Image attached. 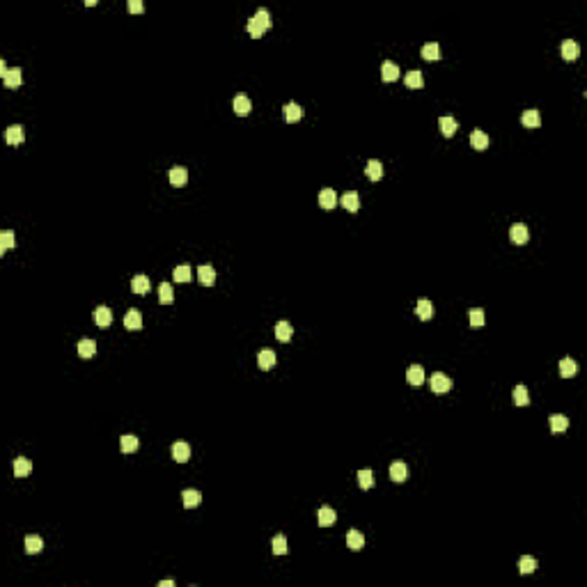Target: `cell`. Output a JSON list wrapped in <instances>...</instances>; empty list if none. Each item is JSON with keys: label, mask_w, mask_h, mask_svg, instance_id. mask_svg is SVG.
<instances>
[{"label": "cell", "mask_w": 587, "mask_h": 587, "mask_svg": "<svg viewBox=\"0 0 587 587\" xmlns=\"http://www.w3.org/2000/svg\"><path fill=\"white\" fill-rule=\"evenodd\" d=\"M246 28H248V32L253 37H262L264 30H269V28H271V14H269V10L259 7V10L248 19V25H246Z\"/></svg>", "instance_id": "1"}, {"label": "cell", "mask_w": 587, "mask_h": 587, "mask_svg": "<svg viewBox=\"0 0 587 587\" xmlns=\"http://www.w3.org/2000/svg\"><path fill=\"white\" fill-rule=\"evenodd\" d=\"M429 385H431L433 393H448L452 388V378L443 372H433L431 378H429Z\"/></svg>", "instance_id": "2"}, {"label": "cell", "mask_w": 587, "mask_h": 587, "mask_svg": "<svg viewBox=\"0 0 587 587\" xmlns=\"http://www.w3.org/2000/svg\"><path fill=\"white\" fill-rule=\"evenodd\" d=\"M509 239H512L514 243L523 246L527 239H530V229H527V225H523V223L512 225V227H509Z\"/></svg>", "instance_id": "3"}, {"label": "cell", "mask_w": 587, "mask_h": 587, "mask_svg": "<svg viewBox=\"0 0 587 587\" xmlns=\"http://www.w3.org/2000/svg\"><path fill=\"white\" fill-rule=\"evenodd\" d=\"M198 280L200 284H204V287H211V284L216 282V269L211 266V264H202L198 269Z\"/></svg>", "instance_id": "4"}, {"label": "cell", "mask_w": 587, "mask_h": 587, "mask_svg": "<svg viewBox=\"0 0 587 587\" xmlns=\"http://www.w3.org/2000/svg\"><path fill=\"white\" fill-rule=\"evenodd\" d=\"M181 503L188 509L198 507V505L202 503V493H200L198 488H184V491H181Z\"/></svg>", "instance_id": "5"}, {"label": "cell", "mask_w": 587, "mask_h": 587, "mask_svg": "<svg viewBox=\"0 0 587 587\" xmlns=\"http://www.w3.org/2000/svg\"><path fill=\"white\" fill-rule=\"evenodd\" d=\"M172 457H174V461L186 463L190 459V445L186 443V441H177V443L172 445Z\"/></svg>", "instance_id": "6"}, {"label": "cell", "mask_w": 587, "mask_h": 587, "mask_svg": "<svg viewBox=\"0 0 587 587\" xmlns=\"http://www.w3.org/2000/svg\"><path fill=\"white\" fill-rule=\"evenodd\" d=\"M438 126H441V133H443L445 138H452V135L457 133V129H459L457 120H454L452 115H443V117L438 120Z\"/></svg>", "instance_id": "7"}, {"label": "cell", "mask_w": 587, "mask_h": 587, "mask_svg": "<svg viewBox=\"0 0 587 587\" xmlns=\"http://www.w3.org/2000/svg\"><path fill=\"white\" fill-rule=\"evenodd\" d=\"M170 184L177 186V188H181V186L188 184V170L181 168V165H177V168L170 170Z\"/></svg>", "instance_id": "8"}, {"label": "cell", "mask_w": 587, "mask_h": 587, "mask_svg": "<svg viewBox=\"0 0 587 587\" xmlns=\"http://www.w3.org/2000/svg\"><path fill=\"white\" fill-rule=\"evenodd\" d=\"M521 122L527 126V129H537V126L542 124V115H539L537 108H527V110H523Z\"/></svg>", "instance_id": "9"}, {"label": "cell", "mask_w": 587, "mask_h": 587, "mask_svg": "<svg viewBox=\"0 0 587 587\" xmlns=\"http://www.w3.org/2000/svg\"><path fill=\"white\" fill-rule=\"evenodd\" d=\"M150 287H152L150 278H147V275H142V273L133 275V280H131V289H133V294H138V296L147 294V291H150Z\"/></svg>", "instance_id": "10"}, {"label": "cell", "mask_w": 587, "mask_h": 587, "mask_svg": "<svg viewBox=\"0 0 587 587\" xmlns=\"http://www.w3.org/2000/svg\"><path fill=\"white\" fill-rule=\"evenodd\" d=\"M275 351L273 349H262L257 354V363H259V367L262 369H271V367H275Z\"/></svg>", "instance_id": "11"}, {"label": "cell", "mask_w": 587, "mask_h": 587, "mask_svg": "<svg viewBox=\"0 0 587 587\" xmlns=\"http://www.w3.org/2000/svg\"><path fill=\"white\" fill-rule=\"evenodd\" d=\"M406 381L411 385H422L424 383V367L422 365H411L406 372Z\"/></svg>", "instance_id": "12"}, {"label": "cell", "mask_w": 587, "mask_h": 587, "mask_svg": "<svg viewBox=\"0 0 587 587\" xmlns=\"http://www.w3.org/2000/svg\"><path fill=\"white\" fill-rule=\"evenodd\" d=\"M94 321L96 326H110V321H113V310L108 308V305H99V308L94 310Z\"/></svg>", "instance_id": "13"}, {"label": "cell", "mask_w": 587, "mask_h": 587, "mask_svg": "<svg viewBox=\"0 0 587 587\" xmlns=\"http://www.w3.org/2000/svg\"><path fill=\"white\" fill-rule=\"evenodd\" d=\"M390 477H393V482H406V479H408V466L404 461H395L393 466H390Z\"/></svg>", "instance_id": "14"}, {"label": "cell", "mask_w": 587, "mask_h": 587, "mask_svg": "<svg viewBox=\"0 0 587 587\" xmlns=\"http://www.w3.org/2000/svg\"><path fill=\"white\" fill-rule=\"evenodd\" d=\"M365 174H367L372 181H378L381 177H383V165H381V161L376 159H369L367 165H365Z\"/></svg>", "instance_id": "15"}, {"label": "cell", "mask_w": 587, "mask_h": 587, "mask_svg": "<svg viewBox=\"0 0 587 587\" xmlns=\"http://www.w3.org/2000/svg\"><path fill=\"white\" fill-rule=\"evenodd\" d=\"M124 326H126L129 330H138L140 326H142V314H140V310L131 308L129 312L124 314Z\"/></svg>", "instance_id": "16"}, {"label": "cell", "mask_w": 587, "mask_h": 587, "mask_svg": "<svg viewBox=\"0 0 587 587\" xmlns=\"http://www.w3.org/2000/svg\"><path fill=\"white\" fill-rule=\"evenodd\" d=\"M548 422H551V431L553 433H562V431H567V429H569V418H567V415H562V413L551 415Z\"/></svg>", "instance_id": "17"}, {"label": "cell", "mask_w": 587, "mask_h": 587, "mask_svg": "<svg viewBox=\"0 0 587 587\" xmlns=\"http://www.w3.org/2000/svg\"><path fill=\"white\" fill-rule=\"evenodd\" d=\"M339 202H342V207L347 211H358L360 209V198H358V193H356V190H347V193L342 195V200H339Z\"/></svg>", "instance_id": "18"}, {"label": "cell", "mask_w": 587, "mask_h": 587, "mask_svg": "<svg viewBox=\"0 0 587 587\" xmlns=\"http://www.w3.org/2000/svg\"><path fill=\"white\" fill-rule=\"evenodd\" d=\"M3 80H5L7 87H19V85L23 83V71H21L19 67H14V69H7L5 74H3Z\"/></svg>", "instance_id": "19"}, {"label": "cell", "mask_w": 587, "mask_h": 587, "mask_svg": "<svg viewBox=\"0 0 587 587\" xmlns=\"http://www.w3.org/2000/svg\"><path fill=\"white\" fill-rule=\"evenodd\" d=\"M381 78L388 80V83H393V80L399 78V67L395 65L393 60H385L383 65H381Z\"/></svg>", "instance_id": "20"}, {"label": "cell", "mask_w": 587, "mask_h": 587, "mask_svg": "<svg viewBox=\"0 0 587 587\" xmlns=\"http://www.w3.org/2000/svg\"><path fill=\"white\" fill-rule=\"evenodd\" d=\"M232 106H234V113L241 115V117H243V115H248L250 108H253V104H250V99L246 94H236V96H234Z\"/></svg>", "instance_id": "21"}, {"label": "cell", "mask_w": 587, "mask_h": 587, "mask_svg": "<svg viewBox=\"0 0 587 587\" xmlns=\"http://www.w3.org/2000/svg\"><path fill=\"white\" fill-rule=\"evenodd\" d=\"M5 138L10 144H21L25 140V133H23V126L21 124H12L10 129L5 131Z\"/></svg>", "instance_id": "22"}, {"label": "cell", "mask_w": 587, "mask_h": 587, "mask_svg": "<svg viewBox=\"0 0 587 587\" xmlns=\"http://www.w3.org/2000/svg\"><path fill=\"white\" fill-rule=\"evenodd\" d=\"M301 117H303V108H301L299 104L289 101V104L284 106V120H287L289 124H294V122H299Z\"/></svg>", "instance_id": "23"}, {"label": "cell", "mask_w": 587, "mask_h": 587, "mask_svg": "<svg viewBox=\"0 0 587 587\" xmlns=\"http://www.w3.org/2000/svg\"><path fill=\"white\" fill-rule=\"evenodd\" d=\"M319 525L321 527H328V525H333L335 523V518H337V514H335V509L333 507H328V505H324V507L319 509Z\"/></svg>", "instance_id": "24"}, {"label": "cell", "mask_w": 587, "mask_h": 587, "mask_svg": "<svg viewBox=\"0 0 587 587\" xmlns=\"http://www.w3.org/2000/svg\"><path fill=\"white\" fill-rule=\"evenodd\" d=\"M578 53H580L578 41H573V39H564L562 41V58H564V60H576Z\"/></svg>", "instance_id": "25"}, {"label": "cell", "mask_w": 587, "mask_h": 587, "mask_svg": "<svg viewBox=\"0 0 587 587\" xmlns=\"http://www.w3.org/2000/svg\"><path fill=\"white\" fill-rule=\"evenodd\" d=\"M319 204H321L324 209H333L335 204H337V193H335L333 188H324L319 193Z\"/></svg>", "instance_id": "26"}, {"label": "cell", "mask_w": 587, "mask_h": 587, "mask_svg": "<svg viewBox=\"0 0 587 587\" xmlns=\"http://www.w3.org/2000/svg\"><path fill=\"white\" fill-rule=\"evenodd\" d=\"M291 335H294V328H291V324H289V321H284V319H282V321H278V324H275V337H278L280 342H289V339H291Z\"/></svg>", "instance_id": "27"}, {"label": "cell", "mask_w": 587, "mask_h": 587, "mask_svg": "<svg viewBox=\"0 0 587 587\" xmlns=\"http://www.w3.org/2000/svg\"><path fill=\"white\" fill-rule=\"evenodd\" d=\"M41 548H44V539L41 537H37V534H28L25 537V553L37 555V553H41Z\"/></svg>", "instance_id": "28"}, {"label": "cell", "mask_w": 587, "mask_h": 587, "mask_svg": "<svg viewBox=\"0 0 587 587\" xmlns=\"http://www.w3.org/2000/svg\"><path fill=\"white\" fill-rule=\"evenodd\" d=\"M347 546L351 548V551H360V548L365 546L363 532H358V530H349V534H347Z\"/></svg>", "instance_id": "29"}, {"label": "cell", "mask_w": 587, "mask_h": 587, "mask_svg": "<svg viewBox=\"0 0 587 587\" xmlns=\"http://www.w3.org/2000/svg\"><path fill=\"white\" fill-rule=\"evenodd\" d=\"M415 314H418L420 319H431V314H433V305H431V301L429 299H420L418 301V305H415Z\"/></svg>", "instance_id": "30"}, {"label": "cell", "mask_w": 587, "mask_h": 587, "mask_svg": "<svg viewBox=\"0 0 587 587\" xmlns=\"http://www.w3.org/2000/svg\"><path fill=\"white\" fill-rule=\"evenodd\" d=\"M470 144H473L475 150H486V147H488V135L484 133L482 129H475L473 133H470Z\"/></svg>", "instance_id": "31"}, {"label": "cell", "mask_w": 587, "mask_h": 587, "mask_svg": "<svg viewBox=\"0 0 587 587\" xmlns=\"http://www.w3.org/2000/svg\"><path fill=\"white\" fill-rule=\"evenodd\" d=\"M422 58L429 62L438 60V58H441V46H438L436 41H427V44L422 46Z\"/></svg>", "instance_id": "32"}, {"label": "cell", "mask_w": 587, "mask_h": 587, "mask_svg": "<svg viewBox=\"0 0 587 587\" xmlns=\"http://www.w3.org/2000/svg\"><path fill=\"white\" fill-rule=\"evenodd\" d=\"M30 470H32V463L25 457L14 459V475L16 477H25V475H30Z\"/></svg>", "instance_id": "33"}, {"label": "cell", "mask_w": 587, "mask_h": 587, "mask_svg": "<svg viewBox=\"0 0 587 587\" xmlns=\"http://www.w3.org/2000/svg\"><path fill=\"white\" fill-rule=\"evenodd\" d=\"M518 571L525 576V573H534L537 571V560H534L532 555H523L521 560H518Z\"/></svg>", "instance_id": "34"}, {"label": "cell", "mask_w": 587, "mask_h": 587, "mask_svg": "<svg viewBox=\"0 0 587 587\" xmlns=\"http://www.w3.org/2000/svg\"><path fill=\"white\" fill-rule=\"evenodd\" d=\"M576 372H578V363L573 358H562V360H560V376L569 378V376H573Z\"/></svg>", "instance_id": "35"}, {"label": "cell", "mask_w": 587, "mask_h": 587, "mask_svg": "<svg viewBox=\"0 0 587 587\" xmlns=\"http://www.w3.org/2000/svg\"><path fill=\"white\" fill-rule=\"evenodd\" d=\"M512 397H514V404H516V406H527V404H530V395H527V388L523 383H518L516 388H514Z\"/></svg>", "instance_id": "36"}, {"label": "cell", "mask_w": 587, "mask_h": 587, "mask_svg": "<svg viewBox=\"0 0 587 587\" xmlns=\"http://www.w3.org/2000/svg\"><path fill=\"white\" fill-rule=\"evenodd\" d=\"M404 83H406V87H422L424 85V78H422V71L413 69V71H408L406 76H404Z\"/></svg>", "instance_id": "37"}, {"label": "cell", "mask_w": 587, "mask_h": 587, "mask_svg": "<svg viewBox=\"0 0 587 587\" xmlns=\"http://www.w3.org/2000/svg\"><path fill=\"white\" fill-rule=\"evenodd\" d=\"M120 450H122L124 454L135 452V450H138V438H135L133 433H126V436H122V438H120Z\"/></svg>", "instance_id": "38"}, {"label": "cell", "mask_w": 587, "mask_h": 587, "mask_svg": "<svg viewBox=\"0 0 587 587\" xmlns=\"http://www.w3.org/2000/svg\"><path fill=\"white\" fill-rule=\"evenodd\" d=\"M78 354L83 358H92L96 354V342L94 339H80L78 342Z\"/></svg>", "instance_id": "39"}, {"label": "cell", "mask_w": 587, "mask_h": 587, "mask_svg": "<svg viewBox=\"0 0 587 587\" xmlns=\"http://www.w3.org/2000/svg\"><path fill=\"white\" fill-rule=\"evenodd\" d=\"M159 301H161V303H172V301H174V291H172V284H170V282H161L159 284Z\"/></svg>", "instance_id": "40"}, {"label": "cell", "mask_w": 587, "mask_h": 587, "mask_svg": "<svg viewBox=\"0 0 587 587\" xmlns=\"http://www.w3.org/2000/svg\"><path fill=\"white\" fill-rule=\"evenodd\" d=\"M358 484H360V488H365V491L374 486V473L369 470V468H367V470H358Z\"/></svg>", "instance_id": "41"}, {"label": "cell", "mask_w": 587, "mask_h": 587, "mask_svg": "<svg viewBox=\"0 0 587 587\" xmlns=\"http://www.w3.org/2000/svg\"><path fill=\"white\" fill-rule=\"evenodd\" d=\"M172 278L177 280V282H188L193 275H190V266L188 264H181V266H177L174 269V273H172Z\"/></svg>", "instance_id": "42"}, {"label": "cell", "mask_w": 587, "mask_h": 587, "mask_svg": "<svg viewBox=\"0 0 587 587\" xmlns=\"http://www.w3.org/2000/svg\"><path fill=\"white\" fill-rule=\"evenodd\" d=\"M271 548H273L275 555H284L287 553V537L284 534H275L273 542H271Z\"/></svg>", "instance_id": "43"}, {"label": "cell", "mask_w": 587, "mask_h": 587, "mask_svg": "<svg viewBox=\"0 0 587 587\" xmlns=\"http://www.w3.org/2000/svg\"><path fill=\"white\" fill-rule=\"evenodd\" d=\"M12 246H14V232H12V229L0 232V253H5V250L12 248Z\"/></svg>", "instance_id": "44"}, {"label": "cell", "mask_w": 587, "mask_h": 587, "mask_svg": "<svg viewBox=\"0 0 587 587\" xmlns=\"http://www.w3.org/2000/svg\"><path fill=\"white\" fill-rule=\"evenodd\" d=\"M470 326H473V328H479V326H484V310L482 308H473V310H470Z\"/></svg>", "instance_id": "45"}, {"label": "cell", "mask_w": 587, "mask_h": 587, "mask_svg": "<svg viewBox=\"0 0 587 587\" xmlns=\"http://www.w3.org/2000/svg\"><path fill=\"white\" fill-rule=\"evenodd\" d=\"M144 5L140 3V0H129V12H142Z\"/></svg>", "instance_id": "46"}, {"label": "cell", "mask_w": 587, "mask_h": 587, "mask_svg": "<svg viewBox=\"0 0 587 587\" xmlns=\"http://www.w3.org/2000/svg\"><path fill=\"white\" fill-rule=\"evenodd\" d=\"M172 585H174L172 580H163V582H161V587H172Z\"/></svg>", "instance_id": "47"}]
</instances>
